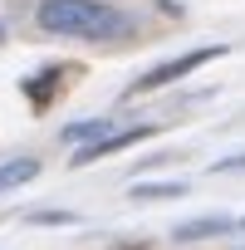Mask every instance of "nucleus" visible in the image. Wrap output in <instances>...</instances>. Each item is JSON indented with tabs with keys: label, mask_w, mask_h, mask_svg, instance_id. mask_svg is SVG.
I'll list each match as a JSON object with an SVG mask.
<instances>
[{
	"label": "nucleus",
	"mask_w": 245,
	"mask_h": 250,
	"mask_svg": "<svg viewBox=\"0 0 245 250\" xmlns=\"http://www.w3.org/2000/svg\"><path fill=\"white\" fill-rule=\"evenodd\" d=\"M157 128H147V123H143V128H113V133H103V138H93V143H83L69 162L74 167H88V162H98V157H108V152H122V147H138L143 138H152Z\"/></svg>",
	"instance_id": "3"
},
{
	"label": "nucleus",
	"mask_w": 245,
	"mask_h": 250,
	"mask_svg": "<svg viewBox=\"0 0 245 250\" xmlns=\"http://www.w3.org/2000/svg\"><path fill=\"white\" fill-rule=\"evenodd\" d=\"M240 230H245V216H240Z\"/></svg>",
	"instance_id": "11"
},
{
	"label": "nucleus",
	"mask_w": 245,
	"mask_h": 250,
	"mask_svg": "<svg viewBox=\"0 0 245 250\" xmlns=\"http://www.w3.org/2000/svg\"><path fill=\"white\" fill-rule=\"evenodd\" d=\"M35 177H40V162H35V157H10V162H0V196L30 187Z\"/></svg>",
	"instance_id": "4"
},
{
	"label": "nucleus",
	"mask_w": 245,
	"mask_h": 250,
	"mask_svg": "<svg viewBox=\"0 0 245 250\" xmlns=\"http://www.w3.org/2000/svg\"><path fill=\"white\" fill-rule=\"evenodd\" d=\"M167 196H186L182 182H138L133 187V201H167Z\"/></svg>",
	"instance_id": "6"
},
{
	"label": "nucleus",
	"mask_w": 245,
	"mask_h": 250,
	"mask_svg": "<svg viewBox=\"0 0 245 250\" xmlns=\"http://www.w3.org/2000/svg\"><path fill=\"white\" fill-rule=\"evenodd\" d=\"M211 172H245V152H235V157H225V162H216Z\"/></svg>",
	"instance_id": "10"
},
{
	"label": "nucleus",
	"mask_w": 245,
	"mask_h": 250,
	"mask_svg": "<svg viewBox=\"0 0 245 250\" xmlns=\"http://www.w3.org/2000/svg\"><path fill=\"white\" fill-rule=\"evenodd\" d=\"M35 25L44 35H79V40H122V35H133V15L113 10L108 0H40Z\"/></svg>",
	"instance_id": "1"
},
{
	"label": "nucleus",
	"mask_w": 245,
	"mask_h": 250,
	"mask_svg": "<svg viewBox=\"0 0 245 250\" xmlns=\"http://www.w3.org/2000/svg\"><path fill=\"white\" fill-rule=\"evenodd\" d=\"M103 133H113V118H93V123H69V128H64V143H93V138H103Z\"/></svg>",
	"instance_id": "7"
},
{
	"label": "nucleus",
	"mask_w": 245,
	"mask_h": 250,
	"mask_svg": "<svg viewBox=\"0 0 245 250\" xmlns=\"http://www.w3.org/2000/svg\"><path fill=\"white\" fill-rule=\"evenodd\" d=\"M30 221H35V226H74L79 216H74V211H30Z\"/></svg>",
	"instance_id": "9"
},
{
	"label": "nucleus",
	"mask_w": 245,
	"mask_h": 250,
	"mask_svg": "<svg viewBox=\"0 0 245 250\" xmlns=\"http://www.w3.org/2000/svg\"><path fill=\"white\" fill-rule=\"evenodd\" d=\"M221 54H225V44H201V49H191V54H182V59H167V64L147 69L143 79H133V88H128V93H152V88H167L172 79H182V74H191V69H201V64H211V59H221Z\"/></svg>",
	"instance_id": "2"
},
{
	"label": "nucleus",
	"mask_w": 245,
	"mask_h": 250,
	"mask_svg": "<svg viewBox=\"0 0 245 250\" xmlns=\"http://www.w3.org/2000/svg\"><path fill=\"white\" fill-rule=\"evenodd\" d=\"M49 83H59V69H44V74L25 79V93H30V103H35V108H44V103H49Z\"/></svg>",
	"instance_id": "8"
},
{
	"label": "nucleus",
	"mask_w": 245,
	"mask_h": 250,
	"mask_svg": "<svg viewBox=\"0 0 245 250\" xmlns=\"http://www.w3.org/2000/svg\"><path fill=\"white\" fill-rule=\"evenodd\" d=\"M230 226H240V221H230V216H196V221L177 226L172 235H177V240H206V235H225Z\"/></svg>",
	"instance_id": "5"
}]
</instances>
